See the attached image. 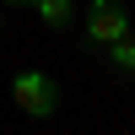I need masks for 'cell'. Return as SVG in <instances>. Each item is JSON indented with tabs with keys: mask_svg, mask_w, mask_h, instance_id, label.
Segmentation results:
<instances>
[{
	"mask_svg": "<svg viewBox=\"0 0 135 135\" xmlns=\"http://www.w3.org/2000/svg\"><path fill=\"white\" fill-rule=\"evenodd\" d=\"M32 11L43 16V27H65V22L76 16V6H70V0H32Z\"/></svg>",
	"mask_w": 135,
	"mask_h": 135,
	"instance_id": "obj_3",
	"label": "cell"
},
{
	"mask_svg": "<svg viewBox=\"0 0 135 135\" xmlns=\"http://www.w3.org/2000/svg\"><path fill=\"white\" fill-rule=\"evenodd\" d=\"M6 6H32V0H6Z\"/></svg>",
	"mask_w": 135,
	"mask_h": 135,
	"instance_id": "obj_5",
	"label": "cell"
},
{
	"mask_svg": "<svg viewBox=\"0 0 135 135\" xmlns=\"http://www.w3.org/2000/svg\"><path fill=\"white\" fill-rule=\"evenodd\" d=\"M108 60H114V70L135 76V32H124L119 43H108Z\"/></svg>",
	"mask_w": 135,
	"mask_h": 135,
	"instance_id": "obj_4",
	"label": "cell"
},
{
	"mask_svg": "<svg viewBox=\"0 0 135 135\" xmlns=\"http://www.w3.org/2000/svg\"><path fill=\"white\" fill-rule=\"evenodd\" d=\"M130 32V11L119 6V0H92V6H86V38L92 43H119Z\"/></svg>",
	"mask_w": 135,
	"mask_h": 135,
	"instance_id": "obj_2",
	"label": "cell"
},
{
	"mask_svg": "<svg viewBox=\"0 0 135 135\" xmlns=\"http://www.w3.org/2000/svg\"><path fill=\"white\" fill-rule=\"evenodd\" d=\"M11 103H16L27 119H49L54 108H60V86H54V76H43V70H16L11 76Z\"/></svg>",
	"mask_w": 135,
	"mask_h": 135,
	"instance_id": "obj_1",
	"label": "cell"
}]
</instances>
